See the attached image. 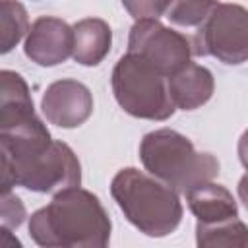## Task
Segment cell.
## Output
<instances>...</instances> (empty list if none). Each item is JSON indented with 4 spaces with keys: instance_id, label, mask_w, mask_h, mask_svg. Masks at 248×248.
I'll return each mask as SVG.
<instances>
[{
    "instance_id": "obj_1",
    "label": "cell",
    "mask_w": 248,
    "mask_h": 248,
    "mask_svg": "<svg viewBox=\"0 0 248 248\" xmlns=\"http://www.w3.org/2000/svg\"><path fill=\"white\" fill-rule=\"evenodd\" d=\"M29 236L45 248H105L112 223L101 200L79 186L54 194L29 217Z\"/></svg>"
},
{
    "instance_id": "obj_2",
    "label": "cell",
    "mask_w": 248,
    "mask_h": 248,
    "mask_svg": "<svg viewBox=\"0 0 248 248\" xmlns=\"http://www.w3.org/2000/svg\"><path fill=\"white\" fill-rule=\"evenodd\" d=\"M0 136L12 149L17 186L29 192L56 194L81 184L78 155L62 140H52L41 118L25 128Z\"/></svg>"
},
{
    "instance_id": "obj_3",
    "label": "cell",
    "mask_w": 248,
    "mask_h": 248,
    "mask_svg": "<svg viewBox=\"0 0 248 248\" xmlns=\"http://www.w3.org/2000/svg\"><path fill=\"white\" fill-rule=\"evenodd\" d=\"M110 196L124 217L147 236H167L182 221L184 209L178 192L136 167L120 169L112 176Z\"/></svg>"
},
{
    "instance_id": "obj_4",
    "label": "cell",
    "mask_w": 248,
    "mask_h": 248,
    "mask_svg": "<svg viewBox=\"0 0 248 248\" xmlns=\"http://www.w3.org/2000/svg\"><path fill=\"white\" fill-rule=\"evenodd\" d=\"M140 159L145 170L178 194L219 174V161L172 128L147 132L140 141Z\"/></svg>"
},
{
    "instance_id": "obj_5",
    "label": "cell",
    "mask_w": 248,
    "mask_h": 248,
    "mask_svg": "<svg viewBox=\"0 0 248 248\" xmlns=\"http://www.w3.org/2000/svg\"><path fill=\"white\" fill-rule=\"evenodd\" d=\"M116 103L134 118L163 122L174 114L167 78L143 58L126 52L118 58L110 76Z\"/></svg>"
},
{
    "instance_id": "obj_6",
    "label": "cell",
    "mask_w": 248,
    "mask_h": 248,
    "mask_svg": "<svg viewBox=\"0 0 248 248\" xmlns=\"http://www.w3.org/2000/svg\"><path fill=\"white\" fill-rule=\"evenodd\" d=\"M194 56H213L223 64L238 66L248 58V12L240 4L213 2L192 39Z\"/></svg>"
},
{
    "instance_id": "obj_7",
    "label": "cell",
    "mask_w": 248,
    "mask_h": 248,
    "mask_svg": "<svg viewBox=\"0 0 248 248\" xmlns=\"http://www.w3.org/2000/svg\"><path fill=\"white\" fill-rule=\"evenodd\" d=\"M128 52L149 62L165 78L174 74L194 56L190 39L163 25L159 19H140L132 25Z\"/></svg>"
},
{
    "instance_id": "obj_8",
    "label": "cell",
    "mask_w": 248,
    "mask_h": 248,
    "mask_svg": "<svg viewBox=\"0 0 248 248\" xmlns=\"http://www.w3.org/2000/svg\"><path fill=\"white\" fill-rule=\"evenodd\" d=\"M41 108L48 124L68 130L78 128L87 122L93 112V95L89 87L78 79H58L45 89Z\"/></svg>"
},
{
    "instance_id": "obj_9",
    "label": "cell",
    "mask_w": 248,
    "mask_h": 248,
    "mask_svg": "<svg viewBox=\"0 0 248 248\" xmlns=\"http://www.w3.org/2000/svg\"><path fill=\"white\" fill-rule=\"evenodd\" d=\"M72 45L74 31L70 23L54 16H41L29 25L23 52L31 62L52 68L72 56Z\"/></svg>"
},
{
    "instance_id": "obj_10",
    "label": "cell",
    "mask_w": 248,
    "mask_h": 248,
    "mask_svg": "<svg viewBox=\"0 0 248 248\" xmlns=\"http://www.w3.org/2000/svg\"><path fill=\"white\" fill-rule=\"evenodd\" d=\"M39 120L25 78L14 70H0V134H10Z\"/></svg>"
},
{
    "instance_id": "obj_11",
    "label": "cell",
    "mask_w": 248,
    "mask_h": 248,
    "mask_svg": "<svg viewBox=\"0 0 248 248\" xmlns=\"http://www.w3.org/2000/svg\"><path fill=\"white\" fill-rule=\"evenodd\" d=\"M167 87L174 108L196 110L211 99L215 79L209 68L190 60L167 78Z\"/></svg>"
},
{
    "instance_id": "obj_12",
    "label": "cell",
    "mask_w": 248,
    "mask_h": 248,
    "mask_svg": "<svg viewBox=\"0 0 248 248\" xmlns=\"http://www.w3.org/2000/svg\"><path fill=\"white\" fill-rule=\"evenodd\" d=\"M184 194H186V203L194 213L198 225H211L238 217L236 200L223 184H215L213 180H207L196 184Z\"/></svg>"
},
{
    "instance_id": "obj_13",
    "label": "cell",
    "mask_w": 248,
    "mask_h": 248,
    "mask_svg": "<svg viewBox=\"0 0 248 248\" xmlns=\"http://www.w3.org/2000/svg\"><path fill=\"white\" fill-rule=\"evenodd\" d=\"M72 58L81 66H99L112 46V29L105 19L85 17L72 25Z\"/></svg>"
},
{
    "instance_id": "obj_14",
    "label": "cell",
    "mask_w": 248,
    "mask_h": 248,
    "mask_svg": "<svg viewBox=\"0 0 248 248\" xmlns=\"http://www.w3.org/2000/svg\"><path fill=\"white\" fill-rule=\"evenodd\" d=\"M196 244L202 248H215V246H248V229L246 225L234 217L211 225H198L196 223Z\"/></svg>"
},
{
    "instance_id": "obj_15",
    "label": "cell",
    "mask_w": 248,
    "mask_h": 248,
    "mask_svg": "<svg viewBox=\"0 0 248 248\" xmlns=\"http://www.w3.org/2000/svg\"><path fill=\"white\" fill-rule=\"evenodd\" d=\"M29 31V16L21 2L0 0V56L12 52Z\"/></svg>"
},
{
    "instance_id": "obj_16",
    "label": "cell",
    "mask_w": 248,
    "mask_h": 248,
    "mask_svg": "<svg viewBox=\"0 0 248 248\" xmlns=\"http://www.w3.org/2000/svg\"><path fill=\"white\" fill-rule=\"evenodd\" d=\"M215 0H170L165 17L176 27H198Z\"/></svg>"
},
{
    "instance_id": "obj_17",
    "label": "cell",
    "mask_w": 248,
    "mask_h": 248,
    "mask_svg": "<svg viewBox=\"0 0 248 248\" xmlns=\"http://www.w3.org/2000/svg\"><path fill=\"white\" fill-rule=\"evenodd\" d=\"M25 217H27V209L19 196H16L14 192L0 194V225L2 227H8L14 231L25 221Z\"/></svg>"
},
{
    "instance_id": "obj_18",
    "label": "cell",
    "mask_w": 248,
    "mask_h": 248,
    "mask_svg": "<svg viewBox=\"0 0 248 248\" xmlns=\"http://www.w3.org/2000/svg\"><path fill=\"white\" fill-rule=\"evenodd\" d=\"M170 0H122L126 12L136 19H159L165 16Z\"/></svg>"
},
{
    "instance_id": "obj_19",
    "label": "cell",
    "mask_w": 248,
    "mask_h": 248,
    "mask_svg": "<svg viewBox=\"0 0 248 248\" xmlns=\"http://www.w3.org/2000/svg\"><path fill=\"white\" fill-rule=\"evenodd\" d=\"M14 186H17V180H16L12 149H10L8 141L0 136V194L12 192Z\"/></svg>"
},
{
    "instance_id": "obj_20",
    "label": "cell",
    "mask_w": 248,
    "mask_h": 248,
    "mask_svg": "<svg viewBox=\"0 0 248 248\" xmlns=\"http://www.w3.org/2000/svg\"><path fill=\"white\" fill-rule=\"evenodd\" d=\"M2 246H21V240L12 232V229L0 225V248Z\"/></svg>"
}]
</instances>
